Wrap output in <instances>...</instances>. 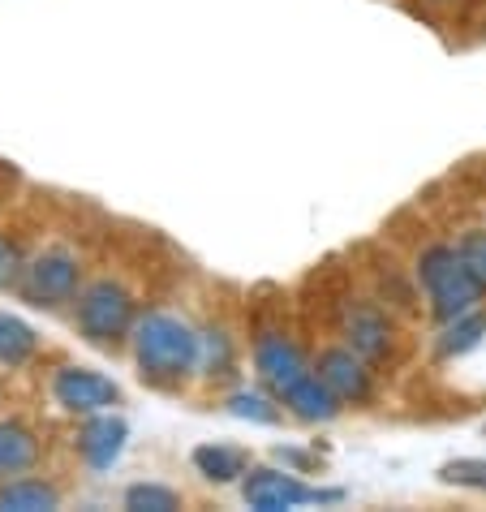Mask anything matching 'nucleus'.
I'll list each match as a JSON object with an SVG mask.
<instances>
[{
  "instance_id": "1",
  "label": "nucleus",
  "mask_w": 486,
  "mask_h": 512,
  "mask_svg": "<svg viewBox=\"0 0 486 512\" xmlns=\"http://www.w3.org/2000/svg\"><path fill=\"white\" fill-rule=\"evenodd\" d=\"M134 371L155 392H177L198 375V327H190L173 310H147L130 336Z\"/></svg>"
},
{
  "instance_id": "2",
  "label": "nucleus",
  "mask_w": 486,
  "mask_h": 512,
  "mask_svg": "<svg viewBox=\"0 0 486 512\" xmlns=\"http://www.w3.org/2000/svg\"><path fill=\"white\" fill-rule=\"evenodd\" d=\"M418 284L439 323L465 315V310H474L486 297V284L465 263L461 246H443V241H435V246H426L418 254Z\"/></svg>"
},
{
  "instance_id": "3",
  "label": "nucleus",
  "mask_w": 486,
  "mask_h": 512,
  "mask_svg": "<svg viewBox=\"0 0 486 512\" xmlns=\"http://www.w3.org/2000/svg\"><path fill=\"white\" fill-rule=\"evenodd\" d=\"M134 323H138V302L121 280L104 276V280L82 284L74 302V327L91 349H104V353L121 349L134 336Z\"/></svg>"
},
{
  "instance_id": "4",
  "label": "nucleus",
  "mask_w": 486,
  "mask_h": 512,
  "mask_svg": "<svg viewBox=\"0 0 486 512\" xmlns=\"http://www.w3.org/2000/svg\"><path fill=\"white\" fill-rule=\"evenodd\" d=\"M13 289L35 310H61L69 302H78L82 293V259L69 246H48L31 263H22Z\"/></svg>"
},
{
  "instance_id": "5",
  "label": "nucleus",
  "mask_w": 486,
  "mask_h": 512,
  "mask_svg": "<svg viewBox=\"0 0 486 512\" xmlns=\"http://www.w3.org/2000/svg\"><path fill=\"white\" fill-rule=\"evenodd\" d=\"M241 500L254 512H289L306 504H340L345 491L340 487H306L297 469H271V465H250L241 478Z\"/></svg>"
},
{
  "instance_id": "6",
  "label": "nucleus",
  "mask_w": 486,
  "mask_h": 512,
  "mask_svg": "<svg viewBox=\"0 0 486 512\" xmlns=\"http://www.w3.org/2000/svg\"><path fill=\"white\" fill-rule=\"evenodd\" d=\"M48 392H52L56 409H65V414H74V418L104 414V409L125 405L121 383L91 371V366H56L48 379Z\"/></svg>"
},
{
  "instance_id": "7",
  "label": "nucleus",
  "mask_w": 486,
  "mask_h": 512,
  "mask_svg": "<svg viewBox=\"0 0 486 512\" xmlns=\"http://www.w3.org/2000/svg\"><path fill=\"white\" fill-rule=\"evenodd\" d=\"M125 444H130V422H125L121 414H112V409H104V414H87L78 422L74 452L91 474H108V469L121 461Z\"/></svg>"
},
{
  "instance_id": "8",
  "label": "nucleus",
  "mask_w": 486,
  "mask_h": 512,
  "mask_svg": "<svg viewBox=\"0 0 486 512\" xmlns=\"http://www.w3.org/2000/svg\"><path fill=\"white\" fill-rule=\"evenodd\" d=\"M370 366L357 349L349 345H332L319 353V362H314V371L323 375V383L332 388L345 405H366L370 396H375V375H370Z\"/></svg>"
},
{
  "instance_id": "9",
  "label": "nucleus",
  "mask_w": 486,
  "mask_h": 512,
  "mask_svg": "<svg viewBox=\"0 0 486 512\" xmlns=\"http://www.w3.org/2000/svg\"><path fill=\"white\" fill-rule=\"evenodd\" d=\"M254 371H259V379H263L267 392L280 396L293 379H302L310 366H306L302 349H297L289 336L276 332V327H267V332L254 336Z\"/></svg>"
},
{
  "instance_id": "10",
  "label": "nucleus",
  "mask_w": 486,
  "mask_h": 512,
  "mask_svg": "<svg viewBox=\"0 0 486 512\" xmlns=\"http://www.w3.org/2000/svg\"><path fill=\"white\" fill-rule=\"evenodd\" d=\"M280 405L289 409L293 418H302V422H332L340 409H345V401L327 388L319 371H306L302 379H293L289 388L280 392Z\"/></svg>"
},
{
  "instance_id": "11",
  "label": "nucleus",
  "mask_w": 486,
  "mask_h": 512,
  "mask_svg": "<svg viewBox=\"0 0 486 512\" xmlns=\"http://www.w3.org/2000/svg\"><path fill=\"white\" fill-rule=\"evenodd\" d=\"M345 345L357 349L366 362H383L392 353V323L375 306H349L345 315Z\"/></svg>"
},
{
  "instance_id": "12",
  "label": "nucleus",
  "mask_w": 486,
  "mask_h": 512,
  "mask_svg": "<svg viewBox=\"0 0 486 512\" xmlns=\"http://www.w3.org/2000/svg\"><path fill=\"white\" fill-rule=\"evenodd\" d=\"M190 465H194V474L203 482H216V487H224V482H241V478H246L250 452L233 448V444H198L190 452Z\"/></svg>"
},
{
  "instance_id": "13",
  "label": "nucleus",
  "mask_w": 486,
  "mask_h": 512,
  "mask_svg": "<svg viewBox=\"0 0 486 512\" xmlns=\"http://www.w3.org/2000/svg\"><path fill=\"white\" fill-rule=\"evenodd\" d=\"M39 465V439L31 426L22 422H0V482L9 478H22L31 474V469Z\"/></svg>"
},
{
  "instance_id": "14",
  "label": "nucleus",
  "mask_w": 486,
  "mask_h": 512,
  "mask_svg": "<svg viewBox=\"0 0 486 512\" xmlns=\"http://www.w3.org/2000/svg\"><path fill=\"white\" fill-rule=\"evenodd\" d=\"M61 508V491L48 478H9L0 482V512H52Z\"/></svg>"
},
{
  "instance_id": "15",
  "label": "nucleus",
  "mask_w": 486,
  "mask_h": 512,
  "mask_svg": "<svg viewBox=\"0 0 486 512\" xmlns=\"http://www.w3.org/2000/svg\"><path fill=\"white\" fill-rule=\"evenodd\" d=\"M39 332L31 323H22L18 315L0 310V371H22L39 358Z\"/></svg>"
},
{
  "instance_id": "16",
  "label": "nucleus",
  "mask_w": 486,
  "mask_h": 512,
  "mask_svg": "<svg viewBox=\"0 0 486 512\" xmlns=\"http://www.w3.org/2000/svg\"><path fill=\"white\" fill-rule=\"evenodd\" d=\"M486 340V310L474 306V310H465V315H456L443 323V332L435 340V353L443 362H452V358H465V353H474L478 345Z\"/></svg>"
},
{
  "instance_id": "17",
  "label": "nucleus",
  "mask_w": 486,
  "mask_h": 512,
  "mask_svg": "<svg viewBox=\"0 0 486 512\" xmlns=\"http://www.w3.org/2000/svg\"><path fill=\"white\" fill-rule=\"evenodd\" d=\"M237 366V345L224 327H198V375L203 379H224Z\"/></svg>"
},
{
  "instance_id": "18",
  "label": "nucleus",
  "mask_w": 486,
  "mask_h": 512,
  "mask_svg": "<svg viewBox=\"0 0 486 512\" xmlns=\"http://www.w3.org/2000/svg\"><path fill=\"white\" fill-rule=\"evenodd\" d=\"M280 396L276 392H263V388H237V392H228V401L224 409L233 418L241 422H254V426H276L280 422Z\"/></svg>"
},
{
  "instance_id": "19",
  "label": "nucleus",
  "mask_w": 486,
  "mask_h": 512,
  "mask_svg": "<svg viewBox=\"0 0 486 512\" xmlns=\"http://www.w3.org/2000/svg\"><path fill=\"white\" fill-rule=\"evenodd\" d=\"M121 508H130V512H177L181 491L164 487V482H130V487L121 491Z\"/></svg>"
},
{
  "instance_id": "20",
  "label": "nucleus",
  "mask_w": 486,
  "mask_h": 512,
  "mask_svg": "<svg viewBox=\"0 0 486 512\" xmlns=\"http://www.w3.org/2000/svg\"><path fill=\"white\" fill-rule=\"evenodd\" d=\"M439 482H452V487L486 495V457H456L448 465H439Z\"/></svg>"
},
{
  "instance_id": "21",
  "label": "nucleus",
  "mask_w": 486,
  "mask_h": 512,
  "mask_svg": "<svg viewBox=\"0 0 486 512\" xmlns=\"http://www.w3.org/2000/svg\"><path fill=\"white\" fill-rule=\"evenodd\" d=\"M461 254H465V263L474 267V276L486 284V233H469L461 241Z\"/></svg>"
},
{
  "instance_id": "22",
  "label": "nucleus",
  "mask_w": 486,
  "mask_h": 512,
  "mask_svg": "<svg viewBox=\"0 0 486 512\" xmlns=\"http://www.w3.org/2000/svg\"><path fill=\"white\" fill-rule=\"evenodd\" d=\"M18 254H13V246H5V241H0V289H5V284H13L18 280Z\"/></svg>"
},
{
  "instance_id": "23",
  "label": "nucleus",
  "mask_w": 486,
  "mask_h": 512,
  "mask_svg": "<svg viewBox=\"0 0 486 512\" xmlns=\"http://www.w3.org/2000/svg\"><path fill=\"white\" fill-rule=\"evenodd\" d=\"M276 457L284 465H293V469H310L314 465V457H310V452H302V448H276Z\"/></svg>"
}]
</instances>
